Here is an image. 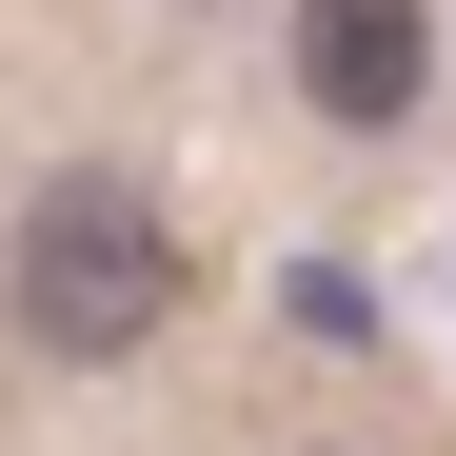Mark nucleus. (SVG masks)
<instances>
[{"mask_svg":"<svg viewBox=\"0 0 456 456\" xmlns=\"http://www.w3.org/2000/svg\"><path fill=\"white\" fill-rule=\"evenodd\" d=\"M297 100L338 139H397L436 100V0H297Z\"/></svg>","mask_w":456,"mask_h":456,"instance_id":"obj_2","label":"nucleus"},{"mask_svg":"<svg viewBox=\"0 0 456 456\" xmlns=\"http://www.w3.org/2000/svg\"><path fill=\"white\" fill-rule=\"evenodd\" d=\"M0 318H20V357H60V377H119L139 338L179 318V218L139 199L119 159H60L20 199V239H0Z\"/></svg>","mask_w":456,"mask_h":456,"instance_id":"obj_1","label":"nucleus"}]
</instances>
